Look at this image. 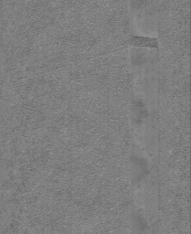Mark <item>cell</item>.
Instances as JSON below:
<instances>
[{"instance_id":"obj_1","label":"cell","mask_w":191,"mask_h":234,"mask_svg":"<svg viewBox=\"0 0 191 234\" xmlns=\"http://www.w3.org/2000/svg\"><path fill=\"white\" fill-rule=\"evenodd\" d=\"M126 45L137 48H157L158 45L157 38L149 37H132L125 42Z\"/></svg>"}]
</instances>
